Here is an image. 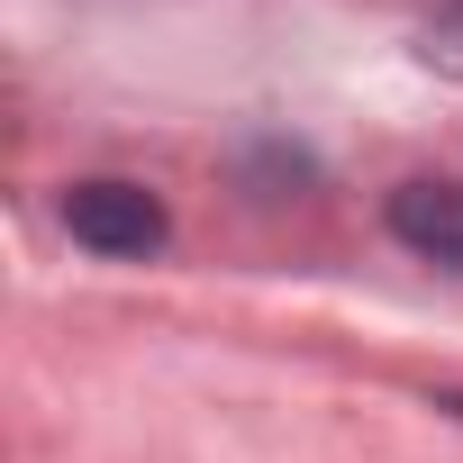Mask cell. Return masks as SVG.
I'll return each instance as SVG.
<instances>
[{
  "instance_id": "obj_3",
  "label": "cell",
  "mask_w": 463,
  "mask_h": 463,
  "mask_svg": "<svg viewBox=\"0 0 463 463\" xmlns=\"http://www.w3.org/2000/svg\"><path fill=\"white\" fill-rule=\"evenodd\" d=\"M409 55H418V73H436V82H463V10H436V19L409 37Z\"/></svg>"
},
{
  "instance_id": "obj_4",
  "label": "cell",
  "mask_w": 463,
  "mask_h": 463,
  "mask_svg": "<svg viewBox=\"0 0 463 463\" xmlns=\"http://www.w3.org/2000/svg\"><path fill=\"white\" fill-rule=\"evenodd\" d=\"M445 10H463V0H445Z\"/></svg>"
},
{
  "instance_id": "obj_2",
  "label": "cell",
  "mask_w": 463,
  "mask_h": 463,
  "mask_svg": "<svg viewBox=\"0 0 463 463\" xmlns=\"http://www.w3.org/2000/svg\"><path fill=\"white\" fill-rule=\"evenodd\" d=\"M391 237H400L409 255L463 273V182H445V173L400 182V191H391Z\"/></svg>"
},
{
  "instance_id": "obj_1",
  "label": "cell",
  "mask_w": 463,
  "mask_h": 463,
  "mask_svg": "<svg viewBox=\"0 0 463 463\" xmlns=\"http://www.w3.org/2000/svg\"><path fill=\"white\" fill-rule=\"evenodd\" d=\"M64 237L91 246V255H109V264H146V255H164L173 218H164V200L146 182L100 173V182H73L64 191Z\"/></svg>"
}]
</instances>
